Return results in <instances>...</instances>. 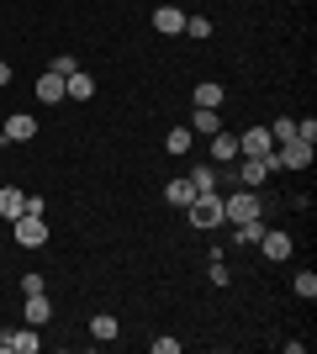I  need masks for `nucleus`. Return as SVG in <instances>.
<instances>
[{
	"mask_svg": "<svg viewBox=\"0 0 317 354\" xmlns=\"http://www.w3.org/2000/svg\"><path fill=\"white\" fill-rule=\"evenodd\" d=\"M254 217H265V201H259V191L238 185L233 196H222V222H254Z\"/></svg>",
	"mask_w": 317,
	"mask_h": 354,
	"instance_id": "obj_1",
	"label": "nucleus"
},
{
	"mask_svg": "<svg viewBox=\"0 0 317 354\" xmlns=\"http://www.w3.org/2000/svg\"><path fill=\"white\" fill-rule=\"evenodd\" d=\"M11 238L21 243V249H43V243H48V217H37V212H21V217L11 222Z\"/></svg>",
	"mask_w": 317,
	"mask_h": 354,
	"instance_id": "obj_2",
	"label": "nucleus"
},
{
	"mask_svg": "<svg viewBox=\"0 0 317 354\" xmlns=\"http://www.w3.org/2000/svg\"><path fill=\"white\" fill-rule=\"evenodd\" d=\"M275 169H280V159H275V153H265V159H238V164H233L238 185H249V191H259V185H265Z\"/></svg>",
	"mask_w": 317,
	"mask_h": 354,
	"instance_id": "obj_3",
	"label": "nucleus"
},
{
	"mask_svg": "<svg viewBox=\"0 0 317 354\" xmlns=\"http://www.w3.org/2000/svg\"><path fill=\"white\" fill-rule=\"evenodd\" d=\"M185 212H191L196 227H217V222H222V191H196V201Z\"/></svg>",
	"mask_w": 317,
	"mask_h": 354,
	"instance_id": "obj_4",
	"label": "nucleus"
},
{
	"mask_svg": "<svg viewBox=\"0 0 317 354\" xmlns=\"http://www.w3.org/2000/svg\"><path fill=\"white\" fill-rule=\"evenodd\" d=\"M43 349V339H37V328H6V333H0V354H37Z\"/></svg>",
	"mask_w": 317,
	"mask_h": 354,
	"instance_id": "obj_5",
	"label": "nucleus"
},
{
	"mask_svg": "<svg viewBox=\"0 0 317 354\" xmlns=\"http://www.w3.org/2000/svg\"><path fill=\"white\" fill-rule=\"evenodd\" d=\"M37 138V117H27V111H11L6 117V127H0V143L11 148V143H32Z\"/></svg>",
	"mask_w": 317,
	"mask_h": 354,
	"instance_id": "obj_6",
	"label": "nucleus"
},
{
	"mask_svg": "<svg viewBox=\"0 0 317 354\" xmlns=\"http://www.w3.org/2000/svg\"><path fill=\"white\" fill-rule=\"evenodd\" d=\"M254 249L265 254L270 265H280V259H291V233H280V227H265V233H259V243H254Z\"/></svg>",
	"mask_w": 317,
	"mask_h": 354,
	"instance_id": "obj_7",
	"label": "nucleus"
},
{
	"mask_svg": "<svg viewBox=\"0 0 317 354\" xmlns=\"http://www.w3.org/2000/svg\"><path fill=\"white\" fill-rule=\"evenodd\" d=\"M238 153H243V159H265V153H275L270 127H249V133H238Z\"/></svg>",
	"mask_w": 317,
	"mask_h": 354,
	"instance_id": "obj_8",
	"label": "nucleus"
},
{
	"mask_svg": "<svg viewBox=\"0 0 317 354\" xmlns=\"http://www.w3.org/2000/svg\"><path fill=\"white\" fill-rule=\"evenodd\" d=\"M275 159H280V169H312V148L291 138V143H280V148H275Z\"/></svg>",
	"mask_w": 317,
	"mask_h": 354,
	"instance_id": "obj_9",
	"label": "nucleus"
},
{
	"mask_svg": "<svg viewBox=\"0 0 317 354\" xmlns=\"http://www.w3.org/2000/svg\"><path fill=\"white\" fill-rule=\"evenodd\" d=\"M243 153H238V133H211V164H238Z\"/></svg>",
	"mask_w": 317,
	"mask_h": 354,
	"instance_id": "obj_10",
	"label": "nucleus"
},
{
	"mask_svg": "<svg viewBox=\"0 0 317 354\" xmlns=\"http://www.w3.org/2000/svg\"><path fill=\"white\" fill-rule=\"evenodd\" d=\"M153 32L180 37V32H185V11H180V6H159V11H153Z\"/></svg>",
	"mask_w": 317,
	"mask_h": 354,
	"instance_id": "obj_11",
	"label": "nucleus"
},
{
	"mask_svg": "<svg viewBox=\"0 0 317 354\" xmlns=\"http://www.w3.org/2000/svg\"><path fill=\"white\" fill-rule=\"evenodd\" d=\"M21 212H27V191H16V185H0V217L16 222Z\"/></svg>",
	"mask_w": 317,
	"mask_h": 354,
	"instance_id": "obj_12",
	"label": "nucleus"
},
{
	"mask_svg": "<svg viewBox=\"0 0 317 354\" xmlns=\"http://www.w3.org/2000/svg\"><path fill=\"white\" fill-rule=\"evenodd\" d=\"M32 90H37V101H43V106H59V101H64V74H53V69H48V74H43V80H37Z\"/></svg>",
	"mask_w": 317,
	"mask_h": 354,
	"instance_id": "obj_13",
	"label": "nucleus"
},
{
	"mask_svg": "<svg viewBox=\"0 0 317 354\" xmlns=\"http://www.w3.org/2000/svg\"><path fill=\"white\" fill-rule=\"evenodd\" d=\"M64 95H69V101H90V95H95V80L85 69H75L69 80H64Z\"/></svg>",
	"mask_w": 317,
	"mask_h": 354,
	"instance_id": "obj_14",
	"label": "nucleus"
},
{
	"mask_svg": "<svg viewBox=\"0 0 317 354\" xmlns=\"http://www.w3.org/2000/svg\"><path fill=\"white\" fill-rule=\"evenodd\" d=\"M164 201H169V207H180V212H185L191 201H196V185H191L185 175H180V180H169V185H164Z\"/></svg>",
	"mask_w": 317,
	"mask_h": 354,
	"instance_id": "obj_15",
	"label": "nucleus"
},
{
	"mask_svg": "<svg viewBox=\"0 0 317 354\" xmlns=\"http://www.w3.org/2000/svg\"><path fill=\"white\" fill-rule=\"evenodd\" d=\"M259 233H265V217H254V222H233V243H238V249H254Z\"/></svg>",
	"mask_w": 317,
	"mask_h": 354,
	"instance_id": "obj_16",
	"label": "nucleus"
},
{
	"mask_svg": "<svg viewBox=\"0 0 317 354\" xmlns=\"http://www.w3.org/2000/svg\"><path fill=\"white\" fill-rule=\"evenodd\" d=\"M27 323H32V328H43V323H53V301H48L43 291H37V296H27Z\"/></svg>",
	"mask_w": 317,
	"mask_h": 354,
	"instance_id": "obj_17",
	"label": "nucleus"
},
{
	"mask_svg": "<svg viewBox=\"0 0 317 354\" xmlns=\"http://www.w3.org/2000/svg\"><path fill=\"white\" fill-rule=\"evenodd\" d=\"M117 333H122V328H117V317H111V312H95V317H90V339H95V344H111Z\"/></svg>",
	"mask_w": 317,
	"mask_h": 354,
	"instance_id": "obj_18",
	"label": "nucleus"
},
{
	"mask_svg": "<svg viewBox=\"0 0 317 354\" xmlns=\"http://www.w3.org/2000/svg\"><path fill=\"white\" fill-rule=\"evenodd\" d=\"M191 133H222V111H206V106H196V117H191Z\"/></svg>",
	"mask_w": 317,
	"mask_h": 354,
	"instance_id": "obj_19",
	"label": "nucleus"
},
{
	"mask_svg": "<svg viewBox=\"0 0 317 354\" xmlns=\"http://www.w3.org/2000/svg\"><path fill=\"white\" fill-rule=\"evenodd\" d=\"M164 148H169V153H180V159H185V153H191V148H196V133H191V127H169Z\"/></svg>",
	"mask_w": 317,
	"mask_h": 354,
	"instance_id": "obj_20",
	"label": "nucleus"
},
{
	"mask_svg": "<svg viewBox=\"0 0 317 354\" xmlns=\"http://www.w3.org/2000/svg\"><path fill=\"white\" fill-rule=\"evenodd\" d=\"M222 101H227L222 85H211V80H206V85H196V106H206V111H222Z\"/></svg>",
	"mask_w": 317,
	"mask_h": 354,
	"instance_id": "obj_21",
	"label": "nucleus"
},
{
	"mask_svg": "<svg viewBox=\"0 0 317 354\" xmlns=\"http://www.w3.org/2000/svg\"><path fill=\"white\" fill-rule=\"evenodd\" d=\"M191 185H196V191H217V164H196V169H191Z\"/></svg>",
	"mask_w": 317,
	"mask_h": 354,
	"instance_id": "obj_22",
	"label": "nucleus"
},
{
	"mask_svg": "<svg viewBox=\"0 0 317 354\" xmlns=\"http://www.w3.org/2000/svg\"><path fill=\"white\" fill-rule=\"evenodd\" d=\"M270 138H275V148H280V143H291V138H296V122H291V117L270 122Z\"/></svg>",
	"mask_w": 317,
	"mask_h": 354,
	"instance_id": "obj_23",
	"label": "nucleus"
},
{
	"mask_svg": "<svg viewBox=\"0 0 317 354\" xmlns=\"http://www.w3.org/2000/svg\"><path fill=\"white\" fill-rule=\"evenodd\" d=\"M296 296H307V301H317V275H312V270H302V275H296Z\"/></svg>",
	"mask_w": 317,
	"mask_h": 354,
	"instance_id": "obj_24",
	"label": "nucleus"
},
{
	"mask_svg": "<svg viewBox=\"0 0 317 354\" xmlns=\"http://www.w3.org/2000/svg\"><path fill=\"white\" fill-rule=\"evenodd\" d=\"M296 143L317 148V122H312V117H307V122H296Z\"/></svg>",
	"mask_w": 317,
	"mask_h": 354,
	"instance_id": "obj_25",
	"label": "nucleus"
},
{
	"mask_svg": "<svg viewBox=\"0 0 317 354\" xmlns=\"http://www.w3.org/2000/svg\"><path fill=\"white\" fill-rule=\"evenodd\" d=\"M185 32H191V37H211V21L206 16H185Z\"/></svg>",
	"mask_w": 317,
	"mask_h": 354,
	"instance_id": "obj_26",
	"label": "nucleus"
},
{
	"mask_svg": "<svg viewBox=\"0 0 317 354\" xmlns=\"http://www.w3.org/2000/svg\"><path fill=\"white\" fill-rule=\"evenodd\" d=\"M37 291H48L43 275H37V270H27V275H21V296H37Z\"/></svg>",
	"mask_w": 317,
	"mask_h": 354,
	"instance_id": "obj_27",
	"label": "nucleus"
},
{
	"mask_svg": "<svg viewBox=\"0 0 317 354\" xmlns=\"http://www.w3.org/2000/svg\"><path fill=\"white\" fill-rule=\"evenodd\" d=\"M75 69H79V64H75V53H59V59H53V74H64V80H69Z\"/></svg>",
	"mask_w": 317,
	"mask_h": 354,
	"instance_id": "obj_28",
	"label": "nucleus"
},
{
	"mask_svg": "<svg viewBox=\"0 0 317 354\" xmlns=\"http://www.w3.org/2000/svg\"><path fill=\"white\" fill-rule=\"evenodd\" d=\"M153 354H180V339H153Z\"/></svg>",
	"mask_w": 317,
	"mask_h": 354,
	"instance_id": "obj_29",
	"label": "nucleus"
},
{
	"mask_svg": "<svg viewBox=\"0 0 317 354\" xmlns=\"http://www.w3.org/2000/svg\"><path fill=\"white\" fill-rule=\"evenodd\" d=\"M0 85H11V64L0 59Z\"/></svg>",
	"mask_w": 317,
	"mask_h": 354,
	"instance_id": "obj_30",
	"label": "nucleus"
}]
</instances>
